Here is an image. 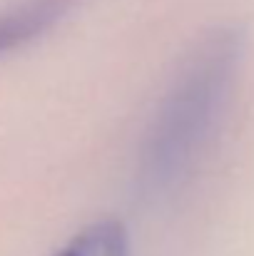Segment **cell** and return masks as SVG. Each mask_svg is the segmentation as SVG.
I'll return each mask as SVG.
<instances>
[{
  "label": "cell",
  "mask_w": 254,
  "mask_h": 256,
  "mask_svg": "<svg viewBox=\"0 0 254 256\" xmlns=\"http://www.w3.org/2000/svg\"><path fill=\"white\" fill-rule=\"evenodd\" d=\"M75 0H23L0 12V55L38 38L55 20H60Z\"/></svg>",
  "instance_id": "cell-2"
},
{
  "label": "cell",
  "mask_w": 254,
  "mask_h": 256,
  "mask_svg": "<svg viewBox=\"0 0 254 256\" xmlns=\"http://www.w3.org/2000/svg\"><path fill=\"white\" fill-rule=\"evenodd\" d=\"M242 52L244 35L237 28H219L187 55L145 137L140 157L145 192H167L194 167L227 107Z\"/></svg>",
  "instance_id": "cell-1"
},
{
  "label": "cell",
  "mask_w": 254,
  "mask_h": 256,
  "mask_svg": "<svg viewBox=\"0 0 254 256\" xmlns=\"http://www.w3.org/2000/svg\"><path fill=\"white\" fill-rule=\"evenodd\" d=\"M53 256H130L127 229L117 219L95 222Z\"/></svg>",
  "instance_id": "cell-3"
}]
</instances>
